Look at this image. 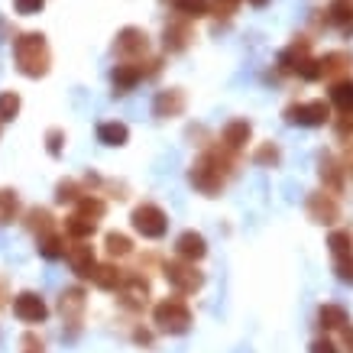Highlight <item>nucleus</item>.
Here are the masks:
<instances>
[{"mask_svg": "<svg viewBox=\"0 0 353 353\" xmlns=\"http://www.w3.org/2000/svg\"><path fill=\"white\" fill-rule=\"evenodd\" d=\"M13 65H17V72L26 78L49 75L52 52H49V43H46L43 32H23V36L13 39Z\"/></svg>", "mask_w": 353, "mask_h": 353, "instance_id": "1", "label": "nucleus"}, {"mask_svg": "<svg viewBox=\"0 0 353 353\" xmlns=\"http://www.w3.org/2000/svg\"><path fill=\"white\" fill-rule=\"evenodd\" d=\"M224 169H230V162H227L221 152H204L201 159L192 165L188 179H192V185L201 194L214 198V194L224 188Z\"/></svg>", "mask_w": 353, "mask_h": 353, "instance_id": "2", "label": "nucleus"}, {"mask_svg": "<svg viewBox=\"0 0 353 353\" xmlns=\"http://www.w3.org/2000/svg\"><path fill=\"white\" fill-rule=\"evenodd\" d=\"M152 324H156L162 334L179 337V334H188V327H192V311L179 299H162L159 305L152 308Z\"/></svg>", "mask_w": 353, "mask_h": 353, "instance_id": "3", "label": "nucleus"}, {"mask_svg": "<svg viewBox=\"0 0 353 353\" xmlns=\"http://www.w3.org/2000/svg\"><path fill=\"white\" fill-rule=\"evenodd\" d=\"M133 230L137 234H143L146 240H162V236L169 234V214L162 211L159 204H139L137 211H133Z\"/></svg>", "mask_w": 353, "mask_h": 353, "instance_id": "4", "label": "nucleus"}, {"mask_svg": "<svg viewBox=\"0 0 353 353\" xmlns=\"http://www.w3.org/2000/svg\"><path fill=\"white\" fill-rule=\"evenodd\" d=\"M282 117H285V123H289V127H324V123L331 120V104H324V101L289 104Z\"/></svg>", "mask_w": 353, "mask_h": 353, "instance_id": "5", "label": "nucleus"}, {"mask_svg": "<svg viewBox=\"0 0 353 353\" xmlns=\"http://www.w3.org/2000/svg\"><path fill=\"white\" fill-rule=\"evenodd\" d=\"M165 279H169V285L175 292H182V295H192L204 285V276L194 269V263L188 259H175V263H165Z\"/></svg>", "mask_w": 353, "mask_h": 353, "instance_id": "6", "label": "nucleus"}, {"mask_svg": "<svg viewBox=\"0 0 353 353\" xmlns=\"http://www.w3.org/2000/svg\"><path fill=\"white\" fill-rule=\"evenodd\" d=\"M120 59H139V55H146L150 49V36L139 30V26H123L117 32V43H114Z\"/></svg>", "mask_w": 353, "mask_h": 353, "instance_id": "7", "label": "nucleus"}, {"mask_svg": "<svg viewBox=\"0 0 353 353\" xmlns=\"http://www.w3.org/2000/svg\"><path fill=\"white\" fill-rule=\"evenodd\" d=\"M13 314L20 318L23 324H43L49 318V308H46V301L36 295V292H20L17 301H13Z\"/></svg>", "mask_w": 353, "mask_h": 353, "instance_id": "8", "label": "nucleus"}, {"mask_svg": "<svg viewBox=\"0 0 353 353\" xmlns=\"http://www.w3.org/2000/svg\"><path fill=\"white\" fill-rule=\"evenodd\" d=\"M308 217L314 224H334V221H341V208L324 192H314L308 194Z\"/></svg>", "mask_w": 353, "mask_h": 353, "instance_id": "9", "label": "nucleus"}, {"mask_svg": "<svg viewBox=\"0 0 353 353\" xmlns=\"http://www.w3.org/2000/svg\"><path fill=\"white\" fill-rule=\"evenodd\" d=\"M65 256H68V266H72V272L81 279H91V272H94L97 259H94V250L85 243V240H78L72 250H65Z\"/></svg>", "mask_w": 353, "mask_h": 353, "instance_id": "10", "label": "nucleus"}, {"mask_svg": "<svg viewBox=\"0 0 353 353\" xmlns=\"http://www.w3.org/2000/svg\"><path fill=\"white\" fill-rule=\"evenodd\" d=\"M120 299L127 308H143L150 301V282L143 276H130V279H120Z\"/></svg>", "mask_w": 353, "mask_h": 353, "instance_id": "11", "label": "nucleus"}, {"mask_svg": "<svg viewBox=\"0 0 353 353\" xmlns=\"http://www.w3.org/2000/svg\"><path fill=\"white\" fill-rule=\"evenodd\" d=\"M185 110V94L179 91V88H169V91H159L156 94V101H152V114L162 120L169 117H182Z\"/></svg>", "mask_w": 353, "mask_h": 353, "instance_id": "12", "label": "nucleus"}, {"mask_svg": "<svg viewBox=\"0 0 353 353\" xmlns=\"http://www.w3.org/2000/svg\"><path fill=\"white\" fill-rule=\"evenodd\" d=\"M175 253H179V259L198 263V259L208 256V240H204L198 230H185V234L175 240Z\"/></svg>", "mask_w": 353, "mask_h": 353, "instance_id": "13", "label": "nucleus"}, {"mask_svg": "<svg viewBox=\"0 0 353 353\" xmlns=\"http://www.w3.org/2000/svg\"><path fill=\"white\" fill-rule=\"evenodd\" d=\"M146 78V72L139 68L137 62H123L114 68V75H110V85H114V94H127V91H133V88L139 85Z\"/></svg>", "mask_w": 353, "mask_h": 353, "instance_id": "14", "label": "nucleus"}, {"mask_svg": "<svg viewBox=\"0 0 353 353\" xmlns=\"http://www.w3.org/2000/svg\"><path fill=\"white\" fill-rule=\"evenodd\" d=\"M94 230H97V217L85 214V211H78V208H75V214L65 217V234L75 236V240H88Z\"/></svg>", "mask_w": 353, "mask_h": 353, "instance_id": "15", "label": "nucleus"}, {"mask_svg": "<svg viewBox=\"0 0 353 353\" xmlns=\"http://www.w3.org/2000/svg\"><path fill=\"white\" fill-rule=\"evenodd\" d=\"M308 52H311L308 39H295L285 52L279 55V68H282V72H299V65L308 59Z\"/></svg>", "mask_w": 353, "mask_h": 353, "instance_id": "16", "label": "nucleus"}, {"mask_svg": "<svg viewBox=\"0 0 353 353\" xmlns=\"http://www.w3.org/2000/svg\"><path fill=\"white\" fill-rule=\"evenodd\" d=\"M253 137V127H250V120H234V123H227L224 127V146L227 150H243L246 143Z\"/></svg>", "mask_w": 353, "mask_h": 353, "instance_id": "17", "label": "nucleus"}, {"mask_svg": "<svg viewBox=\"0 0 353 353\" xmlns=\"http://www.w3.org/2000/svg\"><path fill=\"white\" fill-rule=\"evenodd\" d=\"M59 311H62V318H68L72 324H78L81 311H85V292H81V289H68V292H62Z\"/></svg>", "mask_w": 353, "mask_h": 353, "instance_id": "18", "label": "nucleus"}, {"mask_svg": "<svg viewBox=\"0 0 353 353\" xmlns=\"http://www.w3.org/2000/svg\"><path fill=\"white\" fill-rule=\"evenodd\" d=\"M327 13H331V23L343 36H353V0H334Z\"/></svg>", "mask_w": 353, "mask_h": 353, "instance_id": "19", "label": "nucleus"}, {"mask_svg": "<svg viewBox=\"0 0 353 353\" xmlns=\"http://www.w3.org/2000/svg\"><path fill=\"white\" fill-rule=\"evenodd\" d=\"M97 139H101L104 146H127L130 130H127V123L110 120V123H101V127H97Z\"/></svg>", "mask_w": 353, "mask_h": 353, "instance_id": "20", "label": "nucleus"}, {"mask_svg": "<svg viewBox=\"0 0 353 353\" xmlns=\"http://www.w3.org/2000/svg\"><path fill=\"white\" fill-rule=\"evenodd\" d=\"M331 104L341 110V114H353V81H347V78L334 81V88H331Z\"/></svg>", "mask_w": 353, "mask_h": 353, "instance_id": "21", "label": "nucleus"}, {"mask_svg": "<svg viewBox=\"0 0 353 353\" xmlns=\"http://www.w3.org/2000/svg\"><path fill=\"white\" fill-rule=\"evenodd\" d=\"M318 321H321L324 331H341L343 324L350 321V314H347L341 305H321V311H318Z\"/></svg>", "mask_w": 353, "mask_h": 353, "instance_id": "22", "label": "nucleus"}, {"mask_svg": "<svg viewBox=\"0 0 353 353\" xmlns=\"http://www.w3.org/2000/svg\"><path fill=\"white\" fill-rule=\"evenodd\" d=\"M353 65V55L347 52H327L321 59V78H331V75H341Z\"/></svg>", "mask_w": 353, "mask_h": 353, "instance_id": "23", "label": "nucleus"}, {"mask_svg": "<svg viewBox=\"0 0 353 353\" xmlns=\"http://www.w3.org/2000/svg\"><path fill=\"white\" fill-rule=\"evenodd\" d=\"M120 269L114 266V263H104V266H94V272H91V282H94L97 289H117L120 285Z\"/></svg>", "mask_w": 353, "mask_h": 353, "instance_id": "24", "label": "nucleus"}, {"mask_svg": "<svg viewBox=\"0 0 353 353\" xmlns=\"http://www.w3.org/2000/svg\"><path fill=\"white\" fill-rule=\"evenodd\" d=\"M172 7L188 20H201L211 13V0H172Z\"/></svg>", "mask_w": 353, "mask_h": 353, "instance_id": "25", "label": "nucleus"}, {"mask_svg": "<svg viewBox=\"0 0 353 353\" xmlns=\"http://www.w3.org/2000/svg\"><path fill=\"white\" fill-rule=\"evenodd\" d=\"M39 253H43L46 259H62L65 256V240L59 234H52V230H46V234L39 236Z\"/></svg>", "mask_w": 353, "mask_h": 353, "instance_id": "26", "label": "nucleus"}, {"mask_svg": "<svg viewBox=\"0 0 353 353\" xmlns=\"http://www.w3.org/2000/svg\"><path fill=\"white\" fill-rule=\"evenodd\" d=\"M23 101L17 91H0V120L3 123H10V120H17V114H20Z\"/></svg>", "mask_w": 353, "mask_h": 353, "instance_id": "27", "label": "nucleus"}, {"mask_svg": "<svg viewBox=\"0 0 353 353\" xmlns=\"http://www.w3.org/2000/svg\"><path fill=\"white\" fill-rule=\"evenodd\" d=\"M321 179H324V185H327L331 192H341V188H343V172L337 169V165H334V159H327V156L321 159Z\"/></svg>", "mask_w": 353, "mask_h": 353, "instance_id": "28", "label": "nucleus"}, {"mask_svg": "<svg viewBox=\"0 0 353 353\" xmlns=\"http://www.w3.org/2000/svg\"><path fill=\"white\" fill-rule=\"evenodd\" d=\"M188 39H192L188 26H165V49L179 52V49H185V46H188Z\"/></svg>", "mask_w": 353, "mask_h": 353, "instance_id": "29", "label": "nucleus"}, {"mask_svg": "<svg viewBox=\"0 0 353 353\" xmlns=\"http://www.w3.org/2000/svg\"><path fill=\"white\" fill-rule=\"evenodd\" d=\"M108 253L110 256H130L133 253V240H130L127 234H108Z\"/></svg>", "mask_w": 353, "mask_h": 353, "instance_id": "30", "label": "nucleus"}, {"mask_svg": "<svg viewBox=\"0 0 353 353\" xmlns=\"http://www.w3.org/2000/svg\"><path fill=\"white\" fill-rule=\"evenodd\" d=\"M327 246H331V253H334V256L353 253V236H350V230H334V234L327 236Z\"/></svg>", "mask_w": 353, "mask_h": 353, "instance_id": "31", "label": "nucleus"}, {"mask_svg": "<svg viewBox=\"0 0 353 353\" xmlns=\"http://www.w3.org/2000/svg\"><path fill=\"white\" fill-rule=\"evenodd\" d=\"M17 208H20L17 194H13V192H0V224H10L13 217H17Z\"/></svg>", "mask_w": 353, "mask_h": 353, "instance_id": "32", "label": "nucleus"}, {"mask_svg": "<svg viewBox=\"0 0 353 353\" xmlns=\"http://www.w3.org/2000/svg\"><path fill=\"white\" fill-rule=\"evenodd\" d=\"M334 272L343 285H353V253H343V256H334Z\"/></svg>", "mask_w": 353, "mask_h": 353, "instance_id": "33", "label": "nucleus"}, {"mask_svg": "<svg viewBox=\"0 0 353 353\" xmlns=\"http://www.w3.org/2000/svg\"><path fill=\"white\" fill-rule=\"evenodd\" d=\"M253 159H256V165H279L282 152H279L276 143H263V146L256 150V156H253Z\"/></svg>", "mask_w": 353, "mask_h": 353, "instance_id": "34", "label": "nucleus"}, {"mask_svg": "<svg viewBox=\"0 0 353 353\" xmlns=\"http://www.w3.org/2000/svg\"><path fill=\"white\" fill-rule=\"evenodd\" d=\"M46 150H49V156H62V150H65V130L52 127L49 133H46Z\"/></svg>", "mask_w": 353, "mask_h": 353, "instance_id": "35", "label": "nucleus"}, {"mask_svg": "<svg viewBox=\"0 0 353 353\" xmlns=\"http://www.w3.org/2000/svg\"><path fill=\"white\" fill-rule=\"evenodd\" d=\"M78 198H81V188H78L75 182H62L59 188H55V201H59V204H65V201L75 204Z\"/></svg>", "mask_w": 353, "mask_h": 353, "instance_id": "36", "label": "nucleus"}, {"mask_svg": "<svg viewBox=\"0 0 353 353\" xmlns=\"http://www.w3.org/2000/svg\"><path fill=\"white\" fill-rule=\"evenodd\" d=\"M30 227L32 230H52V217H49V211H43V208H36V211H30Z\"/></svg>", "mask_w": 353, "mask_h": 353, "instance_id": "37", "label": "nucleus"}, {"mask_svg": "<svg viewBox=\"0 0 353 353\" xmlns=\"http://www.w3.org/2000/svg\"><path fill=\"white\" fill-rule=\"evenodd\" d=\"M13 7H17V13H23V17H36V13H43L46 0H13Z\"/></svg>", "mask_w": 353, "mask_h": 353, "instance_id": "38", "label": "nucleus"}, {"mask_svg": "<svg viewBox=\"0 0 353 353\" xmlns=\"http://www.w3.org/2000/svg\"><path fill=\"white\" fill-rule=\"evenodd\" d=\"M311 353H337V347L331 341H314L311 343Z\"/></svg>", "mask_w": 353, "mask_h": 353, "instance_id": "39", "label": "nucleus"}, {"mask_svg": "<svg viewBox=\"0 0 353 353\" xmlns=\"http://www.w3.org/2000/svg\"><path fill=\"white\" fill-rule=\"evenodd\" d=\"M341 334H343V343H347V350L353 353V324L347 321V324H343V327H341Z\"/></svg>", "mask_w": 353, "mask_h": 353, "instance_id": "40", "label": "nucleus"}, {"mask_svg": "<svg viewBox=\"0 0 353 353\" xmlns=\"http://www.w3.org/2000/svg\"><path fill=\"white\" fill-rule=\"evenodd\" d=\"M133 337H137V343H150L152 337H150V331H137L133 334Z\"/></svg>", "mask_w": 353, "mask_h": 353, "instance_id": "41", "label": "nucleus"}, {"mask_svg": "<svg viewBox=\"0 0 353 353\" xmlns=\"http://www.w3.org/2000/svg\"><path fill=\"white\" fill-rule=\"evenodd\" d=\"M217 3H224L227 10H230V7H236V3H240V0H217Z\"/></svg>", "mask_w": 353, "mask_h": 353, "instance_id": "42", "label": "nucleus"}, {"mask_svg": "<svg viewBox=\"0 0 353 353\" xmlns=\"http://www.w3.org/2000/svg\"><path fill=\"white\" fill-rule=\"evenodd\" d=\"M347 172H350V175H353V152H350V156H347Z\"/></svg>", "mask_w": 353, "mask_h": 353, "instance_id": "43", "label": "nucleus"}, {"mask_svg": "<svg viewBox=\"0 0 353 353\" xmlns=\"http://www.w3.org/2000/svg\"><path fill=\"white\" fill-rule=\"evenodd\" d=\"M250 3H253V7H266L269 0H250Z\"/></svg>", "mask_w": 353, "mask_h": 353, "instance_id": "44", "label": "nucleus"}]
</instances>
